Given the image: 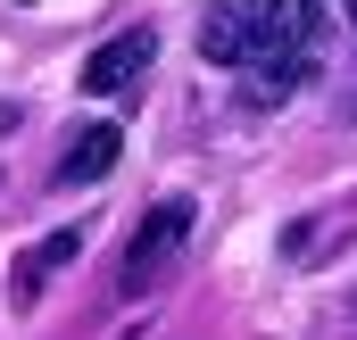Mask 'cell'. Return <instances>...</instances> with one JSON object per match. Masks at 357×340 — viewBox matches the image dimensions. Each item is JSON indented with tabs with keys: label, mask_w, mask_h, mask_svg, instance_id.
<instances>
[{
	"label": "cell",
	"mask_w": 357,
	"mask_h": 340,
	"mask_svg": "<svg viewBox=\"0 0 357 340\" xmlns=\"http://www.w3.org/2000/svg\"><path fill=\"white\" fill-rule=\"evenodd\" d=\"M183 233H191V199H158V208L133 224V249H125V265H116V291H125V299H142V291L175 265Z\"/></svg>",
	"instance_id": "6da1fadb"
},
{
	"label": "cell",
	"mask_w": 357,
	"mask_h": 340,
	"mask_svg": "<svg viewBox=\"0 0 357 340\" xmlns=\"http://www.w3.org/2000/svg\"><path fill=\"white\" fill-rule=\"evenodd\" d=\"M266 8L274 0H208L199 17V59L208 67H258V42H266Z\"/></svg>",
	"instance_id": "7a4b0ae2"
},
{
	"label": "cell",
	"mask_w": 357,
	"mask_h": 340,
	"mask_svg": "<svg viewBox=\"0 0 357 340\" xmlns=\"http://www.w3.org/2000/svg\"><path fill=\"white\" fill-rule=\"evenodd\" d=\"M150 59H158V25H125L116 42H100L84 59V100H116V91H133L150 75Z\"/></svg>",
	"instance_id": "3957f363"
},
{
	"label": "cell",
	"mask_w": 357,
	"mask_h": 340,
	"mask_svg": "<svg viewBox=\"0 0 357 340\" xmlns=\"http://www.w3.org/2000/svg\"><path fill=\"white\" fill-rule=\"evenodd\" d=\"M116 150H125V133H116L108 116H100V125H84V133L59 150V167H50V191H91L100 174L116 167Z\"/></svg>",
	"instance_id": "277c9868"
},
{
	"label": "cell",
	"mask_w": 357,
	"mask_h": 340,
	"mask_svg": "<svg viewBox=\"0 0 357 340\" xmlns=\"http://www.w3.org/2000/svg\"><path fill=\"white\" fill-rule=\"evenodd\" d=\"M316 67H324V59H258V67L241 75V91H250V108H274V100H291L299 84H316Z\"/></svg>",
	"instance_id": "5b68a950"
},
{
	"label": "cell",
	"mask_w": 357,
	"mask_h": 340,
	"mask_svg": "<svg viewBox=\"0 0 357 340\" xmlns=\"http://www.w3.org/2000/svg\"><path fill=\"white\" fill-rule=\"evenodd\" d=\"M75 249H84V224H59V233H50L42 249L17 265V282H8V291H17V307H25V299H33V291H42V282L59 274V265H75Z\"/></svg>",
	"instance_id": "8992f818"
},
{
	"label": "cell",
	"mask_w": 357,
	"mask_h": 340,
	"mask_svg": "<svg viewBox=\"0 0 357 340\" xmlns=\"http://www.w3.org/2000/svg\"><path fill=\"white\" fill-rule=\"evenodd\" d=\"M349 25H357V0H349Z\"/></svg>",
	"instance_id": "52a82bcc"
}]
</instances>
